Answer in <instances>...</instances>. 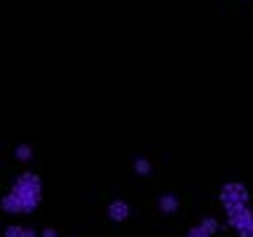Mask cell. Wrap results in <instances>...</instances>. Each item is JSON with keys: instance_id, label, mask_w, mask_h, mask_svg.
Returning <instances> with one entry per match:
<instances>
[{"instance_id": "1", "label": "cell", "mask_w": 253, "mask_h": 237, "mask_svg": "<svg viewBox=\"0 0 253 237\" xmlns=\"http://www.w3.org/2000/svg\"><path fill=\"white\" fill-rule=\"evenodd\" d=\"M40 195H42V182L35 171H24L13 182L11 193L3 198V211L8 213H29L37 208Z\"/></svg>"}, {"instance_id": "2", "label": "cell", "mask_w": 253, "mask_h": 237, "mask_svg": "<svg viewBox=\"0 0 253 237\" xmlns=\"http://www.w3.org/2000/svg\"><path fill=\"white\" fill-rule=\"evenodd\" d=\"M248 198H251V193L243 182H227V185L219 190V203L224 205V211L237 208V205H248Z\"/></svg>"}, {"instance_id": "3", "label": "cell", "mask_w": 253, "mask_h": 237, "mask_svg": "<svg viewBox=\"0 0 253 237\" xmlns=\"http://www.w3.org/2000/svg\"><path fill=\"white\" fill-rule=\"evenodd\" d=\"M227 221L240 237H253V211L248 208V205L227 208Z\"/></svg>"}, {"instance_id": "4", "label": "cell", "mask_w": 253, "mask_h": 237, "mask_svg": "<svg viewBox=\"0 0 253 237\" xmlns=\"http://www.w3.org/2000/svg\"><path fill=\"white\" fill-rule=\"evenodd\" d=\"M216 229H219V221L213 216H206V219H201V224L190 227L185 237H213V235H216Z\"/></svg>"}, {"instance_id": "5", "label": "cell", "mask_w": 253, "mask_h": 237, "mask_svg": "<svg viewBox=\"0 0 253 237\" xmlns=\"http://www.w3.org/2000/svg\"><path fill=\"white\" fill-rule=\"evenodd\" d=\"M129 205H126V200H111L108 203V219L111 221H126L129 219Z\"/></svg>"}, {"instance_id": "6", "label": "cell", "mask_w": 253, "mask_h": 237, "mask_svg": "<svg viewBox=\"0 0 253 237\" xmlns=\"http://www.w3.org/2000/svg\"><path fill=\"white\" fill-rule=\"evenodd\" d=\"M158 208H161L164 213H177L179 200L174 195H161V198H158Z\"/></svg>"}, {"instance_id": "7", "label": "cell", "mask_w": 253, "mask_h": 237, "mask_svg": "<svg viewBox=\"0 0 253 237\" xmlns=\"http://www.w3.org/2000/svg\"><path fill=\"white\" fill-rule=\"evenodd\" d=\"M5 237H35V229H21L19 224H13L5 229Z\"/></svg>"}, {"instance_id": "8", "label": "cell", "mask_w": 253, "mask_h": 237, "mask_svg": "<svg viewBox=\"0 0 253 237\" xmlns=\"http://www.w3.org/2000/svg\"><path fill=\"white\" fill-rule=\"evenodd\" d=\"M134 171L137 174H150V161H145V158H134Z\"/></svg>"}, {"instance_id": "9", "label": "cell", "mask_w": 253, "mask_h": 237, "mask_svg": "<svg viewBox=\"0 0 253 237\" xmlns=\"http://www.w3.org/2000/svg\"><path fill=\"white\" fill-rule=\"evenodd\" d=\"M29 153H32V150H29L27 145H24V148H19V150H16V156H19V158H29Z\"/></svg>"}, {"instance_id": "10", "label": "cell", "mask_w": 253, "mask_h": 237, "mask_svg": "<svg viewBox=\"0 0 253 237\" xmlns=\"http://www.w3.org/2000/svg\"><path fill=\"white\" fill-rule=\"evenodd\" d=\"M45 237H55V232H53V229H47V232H45Z\"/></svg>"}]
</instances>
